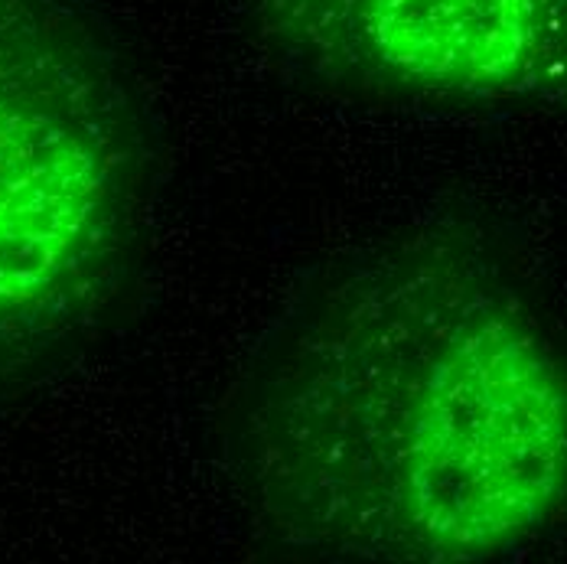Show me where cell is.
Listing matches in <instances>:
<instances>
[{"label": "cell", "instance_id": "cell-3", "mask_svg": "<svg viewBox=\"0 0 567 564\" xmlns=\"http://www.w3.org/2000/svg\"><path fill=\"white\" fill-rule=\"evenodd\" d=\"M300 69L392 99H525L567 85V0H245Z\"/></svg>", "mask_w": 567, "mask_h": 564}, {"label": "cell", "instance_id": "cell-1", "mask_svg": "<svg viewBox=\"0 0 567 564\" xmlns=\"http://www.w3.org/2000/svg\"><path fill=\"white\" fill-rule=\"evenodd\" d=\"M238 466L284 545L333 562L460 564L567 503V362L509 287L414 235L342 255L248 372Z\"/></svg>", "mask_w": 567, "mask_h": 564}, {"label": "cell", "instance_id": "cell-2", "mask_svg": "<svg viewBox=\"0 0 567 564\" xmlns=\"http://www.w3.org/2000/svg\"><path fill=\"white\" fill-rule=\"evenodd\" d=\"M144 127L75 0H0V369L85 334L144 216Z\"/></svg>", "mask_w": 567, "mask_h": 564}]
</instances>
